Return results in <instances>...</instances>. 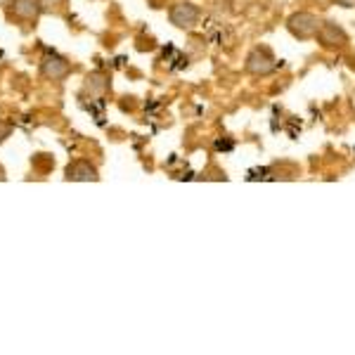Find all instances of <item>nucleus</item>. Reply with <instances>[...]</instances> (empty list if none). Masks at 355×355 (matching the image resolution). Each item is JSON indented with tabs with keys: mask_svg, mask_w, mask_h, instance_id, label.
<instances>
[{
	"mask_svg": "<svg viewBox=\"0 0 355 355\" xmlns=\"http://www.w3.org/2000/svg\"><path fill=\"white\" fill-rule=\"evenodd\" d=\"M275 69H277V57H275L268 45H256V48L249 50V55H246V60H244L246 74L263 78V76L273 74Z\"/></svg>",
	"mask_w": 355,
	"mask_h": 355,
	"instance_id": "nucleus-1",
	"label": "nucleus"
},
{
	"mask_svg": "<svg viewBox=\"0 0 355 355\" xmlns=\"http://www.w3.org/2000/svg\"><path fill=\"white\" fill-rule=\"evenodd\" d=\"M320 26H322V19L313 12H306V10H298V12L286 17V31L298 41H313Z\"/></svg>",
	"mask_w": 355,
	"mask_h": 355,
	"instance_id": "nucleus-2",
	"label": "nucleus"
},
{
	"mask_svg": "<svg viewBox=\"0 0 355 355\" xmlns=\"http://www.w3.org/2000/svg\"><path fill=\"white\" fill-rule=\"evenodd\" d=\"M315 41L322 45L325 50H343V48H348L351 38H348V33L341 24H336V21H322Z\"/></svg>",
	"mask_w": 355,
	"mask_h": 355,
	"instance_id": "nucleus-3",
	"label": "nucleus"
},
{
	"mask_svg": "<svg viewBox=\"0 0 355 355\" xmlns=\"http://www.w3.org/2000/svg\"><path fill=\"white\" fill-rule=\"evenodd\" d=\"M168 19L178 29H194L201 19V10L194 3H190V0H180V3H176L168 10Z\"/></svg>",
	"mask_w": 355,
	"mask_h": 355,
	"instance_id": "nucleus-4",
	"label": "nucleus"
},
{
	"mask_svg": "<svg viewBox=\"0 0 355 355\" xmlns=\"http://www.w3.org/2000/svg\"><path fill=\"white\" fill-rule=\"evenodd\" d=\"M41 71H43V76L53 78V81H64V78L71 74V64L64 57L53 53V55H48V57H43Z\"/></svg>",
	"mask_w": 355,
	"mask_h": 355,
	"instance_id": "nucleus-5",
	"label": "nucleus"
},
{
	"mask_svg": "<svg viewBox=\"0 0 355 355\" xmlns=\"http://www.w3.org/2000/svg\"><path fill=\"white\" fill-rule=\"evenodd\" d=\"M66 180H76V183H98L100 173L90 161L78 159L74 163H69V168H66Z\"/></svg>",
	"mask_w": 355,
	"mask_h": 355,
	"instance_id": "nucleus-6",
	"label": "nucleus"
},
{
	"mask_svg": "<svg viewBox=\"0 0 355 355\" xmlns=\"http://www.w3.org/2000/svg\"><path fill=\"white\" fill-rule=\"evenodd\" d=\"M12 15L21 21H33L41 15V3L38 0H10Z\"/></svg>",
	"mask_w": 355,
	"mask_h": 355,
	"instance_id": "nucleus-7",
	"label": "nucleus"
},
{
	"mask_svg": "<svg viewBox=\"0 0 355 355\" xmlns=\"http://www.w3.org/2000/svg\"><path fill=\"white\" fill-rule=\"evenodd\" d=\"M41 3V10H55L62 5V0H38Z\"/></svg>",
	"mask_w": 355,
	"mask_h": 355,
	"instance_id": "nucleus-8",
	"label": "nucleus"
},
{
	"mask_svg": "<svg viewBox=\"0 0 355 355\" xmlns=\"http://www.w3.org/2000/svg\"><path fill=\"white\" fill-rule=\"evenodd\" d=\"M10 131H12V126H10V123H5L3 118H0V143H3V140L8 138Z\"/></svg>",
	"mask_w": 355,
	"mask_h": 355,
	"instance_id": "nucleus-9",
	"label": "nucleus"
},
{
	"mask_svg": "<svg viewBox=\"0 0 355 355\" xmlns=\"http://www.w3.org/2000/svg\"><path fill=\"white\" fill-rule=\"evenodd\" d=\"M336 5H341V8H355V0H334Z\"/></svg>",
	"mask_w": 355,
	"mask_h": 355,
	"instance_id": "nucleus-10",
	"label": "nucleus"
},
{
	"mask_svg": "<svg viewBox=\"0 0 355 355\" xmlns=\"http://www.w3.org/2000/svg\"><path fill=\"white\" fill-rule=\"evenodd\" d=\"M3 178H5V176H3V168H0V180H3Z\"/></svg>",
	"mask_w": 355,
	"mask_h": 355,
	"instance_id": "nucleus-11",
	"label": "nucleus"
}]
</instances>
